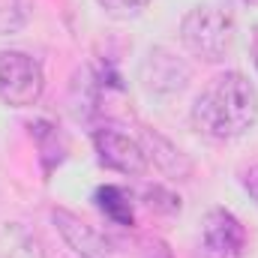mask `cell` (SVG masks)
I'll return each instance as SVG.
<instances>
[{
	"instance_id": "3957f363",
	"label": "cell",
	"mask_w": 258,
	"mask_h": 258,
	"mask_svg": "<svg viewBox=\"0 0 258 258\" xmlns=\"http://www.w3.org/2000/svg\"><path fill=\"white\" fill-rule=\"evenodd\" d=\"M45 72L27 51H0V99L9 108H30L42 99Z\"/></svg>"
},
{
	"instance_id": "7c38bea8",
	"label": "cell",
	"mask_w": 258,
	"mask_h": 258,
	"mask_svg": "<svg viewBox=\"0 0 258 258\" xmlns=\"http://www.w3.org/2000/svg\"><path fill=\"white\" fill-rule=\"evenodd\" d=\"M144 198H147V207H153L159 213H177L180 210V198L168 189H162V186H147Z\"/></svg>"
},
{
	"instance_id": "2e32d148",
	"label": "cell",
	"mask_w": 258,
	"mask_h": 258,
	"mask_svg": "<svg viewBox=\"0 0 258 258\" xmlns=\"http://www.w3.org/2000/svg\"><path fill=\"white\" fill-rule=\"evenodd\" d=\"M246 3H258V0H246Z\"/></svg>"
},
{
	"instance_id": "9a60e30c",
	"label": "cell",
	"mask_w": 258,
	"mask_h": 258,
	"mask_svg": "<svg viewBox=\"0 0 258 258\" xmlns=\"http://www.w3.org/2000/svg\"><path fill=\"white\" fill-rule=\"evenodd\" d=\"M249 51H252V63L258 69V27L252 30V42H249Z\"/></svg>"
},
{
	"instance_id": "7a4b0ae2",
	"label": "cell",
	"mask_w": 258,
	"mask_h": 258,
	"mask_svg": "<svg viewBox=\"0 0 258 258\" xmlns=\"http://www.w3.org/2000/svg\"><path fill=\"white\" fill-rule=\"evenodd\" d=\"M180 42L195 57L219 63L234 45V15L222 6H192L180 21Z\"/></svg>"
},
{
	"instance_id": "5b68a950",
	"label": "cell",
	"mask_w": 258,
	"mask_h": 258,
	"mask_svg": "<svg viewBox=\"0 0 258 258\" xmlns=\"http://www.w3.org/2000/svg\"><path fill=\"white\" fill-rule=\"evenodd\" d=\"M93 147H96V156L105 168L111 171H120V174H144L147 171V153L141 147L138 138H132L126 132L114 126H102L93 132Z\"/></svg>"
},
{
	"instance_id": "ba28073f",
	"label": "cell",
	"mask_w": 258,
	"mask_h": 258,
	"mask_svg": "<svg viewBox=\"0 0 258 258\" xmlns=\"http://www.w3.org/2000/svg\"><path fill=\"white\" fill-rule=\"evenodd\" d=\"M141 147H144V153H147V162H153L159 171H165L168 177H177V180H186L189 174H192V162L186 159V153L174 144V141H168L165 135H159L156 129H144L141 132Z\"/></svg>"
},
{
	"instance_id": "9c48e42d",
	"label": "cell",
	"mask_w": 258,
	"mask_h": 258,
	"mask_svg": "<svg viewBox=\"0 0 258 258\" xmlns=\"http://www.w3.org/2000/svg\"><path fill=\"white\" fill-rule=\"evenodd\" d=\"M0 258H45L42 243L18 222H0Z\"/></svg>"
},
{
	"instance_id": "52a82bcc",
	"label": "cell",
	"mask_w": 258,
	"mask_h": 258,
	"mask_svg": "<svg viewBox=\"0 0 258 258\" xmlns=\"http://www.w3.org/2000/svg\"><path fill=\"white\" fill-rule=\"evenodd\" d=\"M51 222L60 231L63 243L78 258H108V240H105V234H99L90 222H84L72 210L54 207L51 210Z\"/></svg>"
},
{
	"instance_id": "8992f818",
	"label": "cell",
	"mask_w": 258,
	"mask_h": 258,
	"mask_svg": "<svg viewBox=\"0 0 258 258\" xmlns=\"http://www.w3.org/2000/svg\"><path fill=\"white\" fill-rule=\"evenodd\" d=\"M144 90L168 96L186 87L189 81V66L183 63L177 54H171L168 48H150L147 57L141 60V72H138Z\"/></svg>"
},
{
	"instance_id": "6da1fadb",
	"label": "cell",
	"mask_w": 258,
	"mask_h": 258,
	"mask_svg": "<svg viewBox=\"0 0 258 258\" xmlns=\"http://www.w3.org/2000/svg\"><path fill=\"white\" fill-rule=\"evenodd\" d=\"M258 120V90L243 72L213 75L192 102V126L216 141L246 135Z\"/></svg>"
},
{
	"instance_id": "277c9868",
	"label": "cell",
	"mask_w": 258,
	"mask_h": 258,
	"mask_svg": "<svg viewBox=\"0 0 258 258\" xmlns=\"http://www.w3.org/2000/svg\"><path fill=\"white\" fill-rule=\"evenodd\" d=\"M201 252H204V258H243V252H246V228L240 225V219L231 210L213 207L204 216Z\"/></svg>"
},
{
	"instance_id": "4fadbf2b",
	"label": "cell",
	"mask_w": 258,
	"mask_h": 258,
	"mask_svg": "<svg viewBox=\"0 0 258 258\" xmlns=\"http://www.w3.org/2000/svg\"><path fill=\"white\" fill-rule=\"evenodd\" d=\"M105 12H111V15H135V12H141L150 0H96Z\"/></svg>"
},
{
	"instance_id": "8fae6325",
	"label": "cell",
	"mask_w": 258,
	"mask_h": 258,
	"mask_svg": "<svg viewBox=\"0 0 258 258\" xmlns=\"http://www.w3.org/2000/svg\"><path fill=\"white\" fill-rule=\"evenodd\" d=\"M33 12V0H0V36L18 33Z\"/></svg>"
},
{
	"instance_id": "5bb4252c",
	"label": "cell",
	"mask_w": 258,
	"mask_h": 258,
	"mask_svg": "<svg viewBox=\"0 0 258 258\" xmlns=\"http://www.w3.org/2000/svg\"><path fill=\"white\" fill-rule=\"evenodd\" d=\"M240 186L246 189V195L252 198V204L258 207V165H249L240 171Z\"/></svg>"
},
{
	"instance_id": "30bf717a",
	"label": "cell",
	"mask_w": 258,
	"mask_h": 258,
	"mask_svg": "<svg viewBox=\"0 0 258 258\" xmlns=\"http://www.w3.org/2000/svg\"><path fill=\"white\" fill-rule=\"evenodd\" d=\"M96 207L117 225H132L135 216H132V204H129V195L120 186H99L96 189Z\"/></svg>"
}]
</instances>
